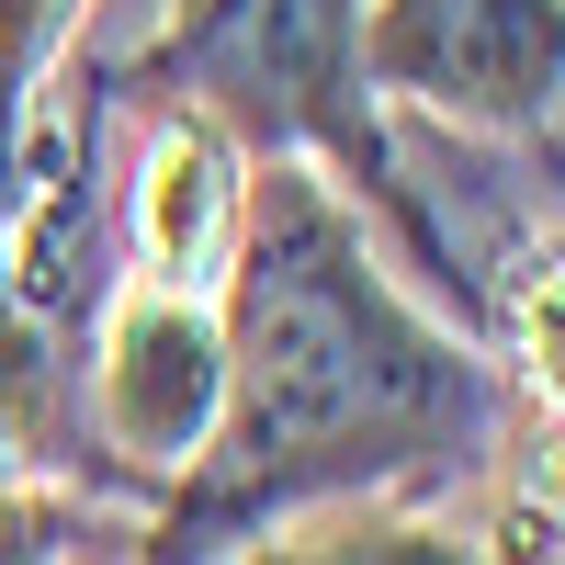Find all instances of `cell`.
Masks as SVG:
<instances>
[{"label": "cell", "mask_w": 565, "mask_h": 565, "mask_svg": "<svg viewBox=\"0 0 565 565\" xmlns=\"http://www.w3.org/2000/svg\"><path fill=\"white\" fill-rule=\"evenodd\" d=\"M215 328V430L148 498L136 554H238L340 498H441L509 430L498 351L418 306L385 226L306 159H249Z\"/></svg>", "instance_id": "cell-1"}, {"label": "cell", "mask_w": 565, "mask_h": 565, "mask_svg": "<svg viewBox=\"0 0 565 565\" xmlns=\"http://www.w3.org/2000/svg\"><path fill=\"white\" fill-rule=\"evenodd\" d=\"M114 90L148 103H193L204 125L238 136V159H306L396 238V260L476 317V271H463L441 204L407 181L396 114L362 79V0H181V12L114 68Z\"/></svg>", "instance_id": "cell-2"}, {"label": "cell", "mask_w": 565, "mask_h": 565, "mask_svg": "<svg viewBox=\"0 0 565 565\" xmlns=\"http://www.w3.org/2000/svg\"><path fill=\"white\" fill-rule=\"evenodd\" d=\"M362 79L385 90V114L554 148L565 0H362Z\"/></svg>", "instance_id": "cell-3"}, {"label": "cell", "mask_w": 565, "mask_h": 565, "mask_svg": "<svg viewBox=\"0 0 565 565\" xmlns=\"http://www.w3.org/2000/svg\"><path fill=\"white\" fill-rule=\"evenodd\" d=\"M215 396H226L215 295H181V282H125V295H103V340L79 362V407H90L103 463L136 498H159L181 463L204 452Z\"/></svg>", "instance_id": "cell-4"}, {"label": "cell", "mask_w": 565, "mask_h": 565, "mask_svg": "<svg viewBox=\"0 0 565 565\" xmlns=\"http://www.w3.org/2000/svg\"><path fill=\"white\" fill-rule=\"evenodd\" d=\"M238 215H249V159H238V136L204 125L193 103H148V148H136V193H125L136 282L215 295V282H226V249H238Z\"/></svg>", "instance_id": "cell-5"}, {"label": "cell", "mask_w": 565, "mask_h": 565, "mask_svg": "<svg viewBox=\"0 0 565 565\" xmlns=\"http://www.w3.org/2000/svg\"><path fill=\"white\" fill-rule=\"evenodd\" d=\"M79 12H90V0H0V193H12V148H23V125H34L45 68L68 57Z\"/></svg>", "instance_id": "cell-6"}]
</instances>
